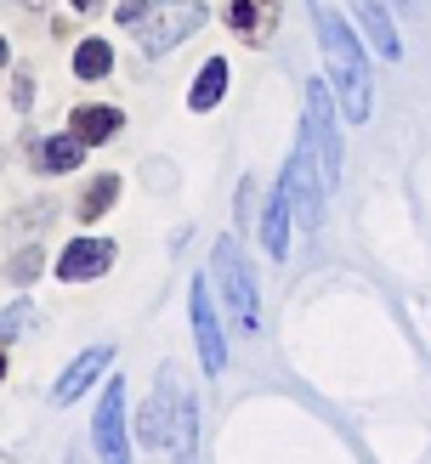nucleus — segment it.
<instances>
[{"instance_id":"f257e3e1","label":"nucleus","mask_w":431,"mask_h":464,"mask_svg":"<svg viewBox=\"0 0 431 464\" xmlns=\"http://www.w3.org/2000/svg\"><path fill=\"white\" fill-rule=\"evenodd\" d=\"M312 12V29H318V45H324L329 57V74L340 85V102H347V120L369 125V63H363V45L358 34L347 29V17H340L335 0H307Z\"/></svg>"},{"instance_id":"f03ea898","label":"nucleus","mask_w":431,"mask_h":464,"mask_svg":"<svg viewBox=\"0 0 431 464\" xmlns=\"http://www.w3.org/2000/svg\"><path fill=\"white\" fill-rule=\"evenodd\" d=\"M120 29H131V40L142 45V57H159V52H171L176 40L204 29V6L199 0H125Z\"/></svg>"},{"instance_id":"7ed1b4c3","label":"nucleus","mask_w":431,"mask_h":464,"mask_svg":"<svg viewBox=\"0 0 431 464\" xmlns=\"http://www.w3.org/2000/svg\"><path fill=\"white\" fill-rule=\"evenodd\" d=\"M142 442L148 448H165V453H193V397L176 385V368H159V391H153V402L142 408Z\"/></svg>"},{"instance_id":"20e7f679","label":"nucleus","mask_w":431,"mask_h":464,"mask_svg":"<svg viewBox=\"0 0 431 464\" xmlns=\"http://www.w3.org/2000/svg\"><path fill=\"white\" fill-rule=\"evenodd\" d=\"M301 142L312 148L324 188H335L340 181V136H335V108H329L324 85H307V130H301Z\"/></svg>"},{"instance_id":"39448f33","label":"nucleus","mask_w":431,"mask_h":464,"mask_svg":"<svg viewBox=\"0 0 431 464\" xmlns=\"http://www.w3.org/2000/svg\"><path fill=\"white\" fill-rule=\"evenodd\" d=\"M211 272H216V284H221V295H227V306H233V317H239V329H256V317H261V312H256V284H250L244 255H239L233 238H221V244H216Z\"/></svg>"},{"instance_id":"423d86ee","label":"nucleus","mask_w":431,"mask_h":464,"mask_svg":"<svg viewBox=\"0 0 431 464\" xmlns=\"http://www.w3.org/2000/svg\"><path fill=\"white\" fill-rule=\"evenodd\" d=\"M284 193H289V204H295V216H301L307 227H324V176H318V159H312V148L301 142L295 148V159H289V170H284Z\"/></svg>"},{"instance_id":"0eeeda50","label":"nucleus","mask_w":431,"mask_h":464,"mask_svg":"<svg viewBox=\"0 0 431 464\" xmlns=\"http://www.w3.org/2000/svg\"><path fill=\"white\" fill-rule=\"evenodd\" d=\"M91 436H97V453L103 459H125V380H108L103 402H97V425H91Z\"/></svg>"},{"instance_id":"6e6552de","label":"nucleus","mask_w":431,"mask_h":464,"mask_svg":"<svg viewBox=\"0 0 431 464\" xmlns=\"http://www.w3.org/2000/svg\"><path fill=\"white\" fill-rule=\"evenodd\" d=\"M193 340H199V357H204V368L211 374H221L227 368V345H221V323H216V306H211V284H193Z\"/></svg>"},{"instance_id":"1a4fd4ad","label":"nucleus","mask_w":431,"mask_h":464,"mask_svg":"<svg viewBox=\"0 0 431 464\" xmlns=\"http://www.w3.org/2000/svg\"><path fill=\"white\" fill-rule=\"evenodd\" d=\"M108 261H113V244L108 238H74L57 255V277H63V284H80V277L108 272Z\"/></svg>"},{"instance_id":"9d476101","label":"nucleus","mask_w":431,"mask_h":464,"mask_svg":"<svg viewBox=\"0 0 431 464\" xmlns=\"http://www.w3.org/2000/svg\"><path fill=\"white\" fill-rule=\"evenodd\" d=\"M227 23H233L250 45H261L279 29V0H227Z\"/></svg>"},{"instance_id":"9b49d317","label":"nucleus","mask_w":431,"mask_h":464,"mask_svg":"<svg viewBox=\"0 0 431 464\" xmlns=\"http://www.w3.org/2000/svg\"><path fill=\"white\" fill-rule=\"evenodd\" d=\"M352 12H358V23L369 29V45L380 57H397L403 45H397V23H392V12H386V0H352Z\"/></svg>"},{"instance_id":"f8f14e48","label":"nucleus","mask_w":431,"mask_h":464,"mask_svg":"<svg viewBox=\"0 0 431 464\" xmlns=\"http://www.w3.org/2000/svg\"><path fill=\"white\" fill-rule=\"evenodd\" d=\"M108 357H113L108 345H97V352H85V357H80L74 368H68V374H63L57 385H52V402H57V408H68V402H74L80 391H85V385H91V380H97L103 368H108Z\"/></svg>"},{"instance_id":"ddd939ff","label":"nucleus","mask_w":431,"mask_h":464,"mask_svg":"<svg viewBox=\"0 0 431 464\" xmlns=\"http://www.w3.org/2000/svg\"><path fill=\"white\" fill-rule=\"evenodd\" d=\"M261 249L272 255V261H284V255H289V193H284V181H279V193H272V204H267Z\"/></svg>"},{"instance_id":"4468645a","label":"nucleus","mask_w":431,"mask_h":464,"mask_svg":"<svg viewBox=\"0 0 431 464\" xmlns=\"http://www.w3.org/2000/svg\"><path fill=\"white\" fill-rule=\"evenodd\" d=\"M80 153H85L80 136H45V142L34 148V159H40V170H45V176H68V170L80 165Z\"/></svg>"},{"instance_id":"2eb2a0df","label":"nucleus","mask_w":431,"mask_h":464,"mask_svg":"<svg viewBox=\"0 0 431 464\" xmlns=\"http://www.w3.org/2000/svg\"><path fill=\"white\" fill-rule=\"evenodd\" d=\"M221 91H227V63L221 57H211L199 68V80H193V91H188V108L193 113H204V108H216L221 102Z\"/></svg>"},{"instance_id":"dca6fc26","label":"nucleus","mask_w":431,"mask_h":464,"mask_svg":"<svg viewBox=\"0 0 431 464\" xmlns=\"http://www.w3.org/2000/svg\"><path fill=\"white\" fill-rule=\"evenodd\" d=\"M120 130V108H74V136L91 148V142H108Z\"/></svg>"},{"instance_id":"f3484780","label":"nucleus","mask_w":431,"mask_h":464,"mask_svg":"<svg viewBox=\"0 0 431 464\" xmlns=\"http://www.w3.org/2000/svg\"><path fill=\"white\" fill-rule=\"evenodd\" d=\"M108 68H113V52L103 40H80V52H74V74L80 80H108Z\"/></svg>"},{"instance_id":"a211bd4d","label":"nucleus","mask_w":431,"mask_h":464,"mask_svg":"<svg viewBox=\"0 0 431 464\" xmlns=\"http://www.w3.org/2000/svg\"><path fill=\"white\" fill-rule=\"evenodd\" d=\"M120 198V176H97L85 188V198H80V221H97V216H108V204Z\"/></svg>"},{"instance_id":"6ab92c4d","label":"nucleus","mask_w":431,"mask_h":464,"mask_svg":"<svg viewBox=\"0 0 431 464\" xmlns=\"http://www.w3.org/2000/svg\"><path fill=\"white\" fill-rule=\"evenodd\" d=\"M29 317H34V306H29V300H17V306H6V312H0V340H12L17 329H29Z\"/></svg>"},{"instance_id":"aec40b11","label":"nucleus","mask_w":431,"mask_h":464,"mask_svg":"<svg viewBox=\"0 0 431 464\" xmlns=\"http://www.w3.org/2000/svg\"><path fill=\"white\" fill-rule=\"evenodd\" d=\"M34 272H40V249H23L17 261H12V277H17V284H29Z\"/></svg>"},{"instance_id":"412c9836","label":"nucleus","mask_w":431,"mask_h":464,"mask_svg":"<svg viewBox=\"0 0 431 464\" xmlns=\"http://www.w3.org/2000/svg\"><path fill=\"white\" fill-rule=\"evenodd\" d=\"M12 102H17V108H29V102H34V80H29V74H17V85H12Z\"/></svg>"},{"instance_id":"4be33fe9","label":"nucleus","mask_w":431,"mask_h":464,"mask_svg":"<svg viewBox=\"0 0 431 464\" xmlns=\"http://www.w3.org/2000/svg\"><path fill=\"white\" fill-rule=\"evenodd\" d=\"M74 12H97V0H74Z\"/></svg>"},{"instance_id":"5701e85b","label":"nucleus","mask_w":431,"mask_h":464,"mask_svg":"<svg viewBox=\"0 0 431 464\" xmlns=\"http://www.w3.org/2000/svg\"><path fill=\"white\" fill-rule=\"evenodd\" d=\"M0 63H6V40H0Z\"/></svg>"},{"instance_id":"b1692460","label":"nucleus","mask_w":431,"mask_h":464,"mask_svg":"<svg viewBox=\"0 0 431 464\" xmlns=\"http://www.w3.org/2000/svg\"><path fill=\"white\" fill-rule=\"evenodd\" d=\"M0 380H6V357H0Z\"/></svg>"}]
</instances>
